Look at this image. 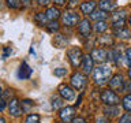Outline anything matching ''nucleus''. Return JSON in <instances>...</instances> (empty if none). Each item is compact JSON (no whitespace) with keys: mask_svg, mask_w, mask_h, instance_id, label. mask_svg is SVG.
<instances>
[{"mask_svg":"<svg viewBox=\"0 0 131 123\" xmlns=\"http://www.w3.org/2000/svg\"><path fill=\"white\" fill-rule=\"evenodd\" d=\"M112 78V68L109 64H98L96 68L93 70V79L94 84L98 86L105 85L106 82H109V79Z\"/></svg>","mask_w":131,"mask_h":123,"instance_id":"1","label":"nucleus"},{"mask_svg":"<svg viewBox=\"0 0 131 123\" xmlns=\"http://www.w3.org/2000/svg\"><path fill=\"white\" fill-rule=\"evenodd\" d=\"M100 98H101V101L104 102L105 105H117L119 102H120L119 94L115 92V90H112V89L102 90L101 94H100Z\"/></svg>","mask_w":131,"mask_h":123,"instance_id":"2","label":"nucleus"},{"mask_svg":"<svg viewBox=\"0 0 131 123\" xmlns=\"http://www.w3.org/2000/svg\"><path fill=\"white\" fill-rule=\"evenodd\" d=\"M126 18H127V10L122 8V10H116L111 15V22L115 29H120L124 26L126 23Z\"/></svg>","mask_w":131,"mask_h":123,"instance_id":"3","label":"nucleus"},{"mask_svg":"<svg viewBox=\"0 0 131 123\" xmlns=\"http://www.w3.org/2000/svg\"><path fill=\"white\" fill-rule=\"evenodd\" d=\"M67 56L70 59V63H71L72 67H78L79 64H82V59H83V53H82L81 48L78 47H72L67 51Z\"/></svg>","mask_w":131,"mask_h":123,"instance_id":"4","label":"nucleus"},{"mask_svg":"<svg viewBox=\"0 0 131 123\" xmlns=\"http://www.w3.org/2000/svg\"><path fill=\"white\" fill-rule=\"evenodd\" d=\"M61 20H63L64 26H68V27L77 26V25L81 22V20H79V15H78L77 12L71 11V10L64 11L63 14H61Z\"/></svg>","mask_w":131,"mask_h":123,"instance_id":"5","label":"nucleus"},{"mask_svg":"<svg viewBox=\"0 0 131 123\" xmlns=\"http://www.w3.org/2000/svg\"><path fill=\"white\" fill-rule=\"evenodd\" d=\"M86 82H88V78H86V75L83 73H74L71 75V79H70V84H71V86L74 89L77 90H82L85 88Z\"/></svg>","mask_w":131,"mask_h":123,"instance_id":"6","label":"nucleus"},{"mask_svg":"<svg viewBox=\"0 0 131 123\" xmlns=\"http://www.w3.org/2000/svg\"><path fill=\"white\" fill-rule=\"evenodd\" d=\"M90 56L93 57V60L96 61V63L102 64V63H105V61H106V59H108V51L104 49V48H96V49H93V51H92Z\"/></svg>","mask_w":131,"mask_h":123,"instance_id":"7","label":"nucleus"},{"mask_svg":"<svg viewBox=\"0 0 131 123\" xmlns=\"http://www.w3.org/2000/svg\"><path fill=\"white\" fill-rule=\"evenodd\" d=\"M109 89L112 90H124V79H123L122 74H115L112 75V78L109 79Z\"/></svg>","mask_w":131,"mask_h":123,"instance_id":"8","label":"nucleus"},{"mask_svg":"<svg viewBox=\"0 0 131 123\" xmlns=\"http://www.w3.org/2000/svg\"><path fill=\"white\" fill-rule=\"evenodd\" d=\"M74 115H75V108L74 107H63L59 112V116L64 123H71L74 120Z\"/></svg>","mask_w":131,"mask_h":123,"instance_id":"9","label":"nucleus"},{"mask_svg":"<svg viewBox=\"0 0 131 123\" xmlns=\"http://www.w3.org/2000/svg\"><path fill=\"white\" fill-rule=\"evenodd\" d=\"M59 94L61 96L63 100H67V101H72L75 98V92L72 90V88L64 84L59 86Z\"/></svg>","mask_w":131,"mask_h":123,"instance_id":"10","label":"nucleus"},{"mask_svg":"<svg viewBox=\"0 0 131 123\" xmlns=\"http://www.w3.org/2000/svg\"><path fill=\"white\" fill-rule=\"evenodd\" d=\"M94 70V60L90 55H83L82 59V71L85 75H89L90 73H93Z\"/></svg>","mask_w":131,"mask_h":123,"instance_id":"11","label":"nucleus"},{"mask_svg":"<svg viewBox=\"0 0 131 123\" xmlns=\"http://www.w3.org/2000/svg\"><path fill=\"white\" fill-rule=\"evenodd\" d=\"M8 111H10V115H12V116H20L22 115V108H20V104H19V100L15 97H12L10 102H8Z\"/></svg>","mask_w":131,"mask_h":123,"instance_id":"12","label":"nucleus"},{"mask_svg":"<svg viewBox=\"0 0 131 123\" xmlns=\"http://www.w3.org/2000/svg\"><path fill=\"white\" fill-rule=\"evenodd\" d=\"M92 30L93 29H92V25H90L89 19H82L79 22V25H78V33L82 37H89Z\"/></svg>","mask_w":131,"mask_h":123,"instance_id":"13","label":"nucleus"},{"mask_svg":"<svg viewBox=\"0 0 131 123\" xmlns=\"http://www.w3.org/2000/svg\"><path fill=\"white\" fill-rule=\"evenodd\" d=\"M96 6L97 3L94 2V0H86V2H83L81 4V12L82 14H86V15H90L92 12L96 10Z\"/></svg>","mask_w":131,"mask_h":123,"instance_id":"14","label":"nucleus"},{"mask_svg":"<svg viewBox=\"0 0 131 123\" xmlns=\"http://www.w3.org/2000/svg\"><path fill=\"white\" fill-rule=\"evenodd\" d=\"M31 73H33V68L29 67V64L26 61H22V64L19 67V71H18V77L20 79H27V78H30Z\"/></svg>","mask_w":131,"mask_h":123,"instance_id":"15","label":"nucleus"},{"mask_svg":"<svg viewBox=\"0 0 131 123\" xmlns=\"http://www.w3.org/2000/svg\"><path fill=\"white\" fill-rule=\"evenodd\" d=\"M98 8L105 12H109L116 8V3H115V0H100L98 2Z\"/></svg>","mask_w":131,"mask_h":123,"instance_id":"16","label":"nucleus"},{"mask_svg":"<svg viewBox=\"0 0 131 123\" xmlns=\"http://www.w3.org/2000/svg\"><path fill=\"white\" fill-rule=\"evenodd\" d=\"M108 59L112 60L116 66H120L122 64V52L116 48L111 49V51L108 52Z\"/></svg>","mask_w":131,"mask_h":123,"instance_id":"17","label":"nucleus"},{"mask_svg":"<svg viewBox=\"0 0 131 123\" xmlns=\"http://www.w3.org/2000/svg\"><path fill=\"white\" fill-rule=\"evenodd\" d=\"M96 43L100 45V47H112L113 45V38H112V36H108V34L98 36Z\"/></svg>","mask_w":131,"mask_h":123,"instance_id":"18","label":"nucleus"},{"mask_svg":"<svg viewBox=\"0 0 131 123\" xmlns=\"http://www.w3.org/2000/svg\"><path fill=\"white\" fill-rule=\"evenodd\" d=\"M113 34L120 40H128L131 38V30L130 29H124V27H120V29H115L113 30Z\"/></svg>","mask_w":131,"mask_h":123,"instance_id":"19","label":"nucleus"},{"mask_svg":"<svg viewBox=\"0 0 131 123\" xmlns=\"http://www.w3.org/2000/svg\"><path fill=\"white\" fill-rule=\"evenodd\" d=\"M93 32L96 33V34H102L104 32H106V29H108V22L106 20H98L93 25Z\"/></svg>","mask_w":131,"mask_h":123,"instance_id":"20","label":"nucleus"},{"mask_svg":"<svg viewBox=\"0 0 131 123\" xmlns=\"http://www.w3.org/2000/svg\"><path fill=\"white\" fill-rule=\"evenodd\" d=\"M45 15H47L48 20H57V18L60 16V11L57 7H49L45 11Z\"/></svg>","mask_w":131,"mask_h":123,"instance_id":"21","label":"nucleus"},{"mask_svg":"<svg viewBox=\"0 0 131 123\" xmlns=\"http://www.w3.org/2000/svg\"><path fill=\"white\" fill-rule=\"evenodd\" d=\"M90 18H92L93 20H96V22H98V20H106V18H108V14H106L105 11L102 10H94L92 14H90Z\"/></svg>","mask_w":131,"mask_h":123,"instance_id":"22","label":"nucleus"},{"mask_svg":"<svg viewBox=\"0 0 131 123\" xmlns=\"http://www.w3.org/2000/svg\"><path fill=\"white\" fill-rule=\"evenodd\" d=\"M104 112H105V116L106 118L109 116V119H111L113 116H117V115L120 114V111H119L117 105H106L104 108Z\"/></svg>","mask_w":131,"mask_h":123,"instance_id":"23","label":"nucleus"},{"mask_svg":"<svg viewBox=\"0 0 131 123\" xmlns=\"http://www.w3.org/2000/svg\"><path fill=\"white\" fill-rule=\"evenodd\" d=\"M67 43H68V40L66 38L63 34H56L55 40H53V44H55L57 48H64L66 45H67Z\"/></svg>","mask_w":131,"mask_h":123,"instance_id":"24","label":"nucleus"},{"mask_svg":"<svg viewBox=\"0 0 131 123\" xmlns=\"http://www.w3.org/2000/svg\"><path fill=\"white\" fill-rule=\"evenodd\" d=\"M52 108L53 109L63 108V98H61V96H52Z\"/></svg>","mask_w":131,"mask_h":123,"instance_id":"25","label":"nucleus"},{"mask_svg":"<svg viewBox=\"0 0 131 123\" xmlns=\"http://www.w3.org/2000/svg\"><path fill=\"white\" fill-rule=\"evenodd\" d=\"M34 20L40 25V26H44V25L47 26L48 18H47V15H45V12H37L36 16H34Z\"/></svg>","mask_w":131,"mask_h":123,"instance_id":"26","label":"nucleus"},{"mask_svg":"<svg viewBox=\"0 0 131 123\" xmlns=\"http://www.w3.org/2000/svg\"><path fill=\"white\" fill-rule=\"evenodd\" d=\"M6 2H7V6L12 8V10H20L23 7L22 0H6Z\"/></svg>","mask_w":131,"mask_h":123,"instance_id":"27","label":"nucleus"},{"mask_svg":"<svg viewBox=\"0 0 131 123\" xmlns=\"http://www.w3.org/2000/svg\"><path fill=\"white\" fill-rule=\"evenodd\" d=\"M122 105L127 112H131V94H126L122 100Z\"/></svg>","mask_w":131,"mask_h":123,"instance_id":"28","label":"nucleus"},{"mask_svg":"<svg viewBox=\"0 0 131 123\" xmlns=\"http://www.w3.org/2000/svg\"><path fill=\"white\" fill-rule=\"evenodd\" d=\"M47 29H48L49 32H52V33L59 32V29H60L59 22H57V20H49V22L47 23Z\"/></svg>","mask_w":131,"mask_h":123,"instance_id":"29","label":"nucleus"},{"mask_svg":"<svg viewBox=\"0 0 131 123\" xmlns=\"http://www.w3.org/2000/svg\"><path fill=\"white\" fill-rule=\"evenodd\" d=\"M40 120H41V118L38 114H29L25 123H40Z\"/></svg>","mask_w":131,"mask_h":123,"instance_id":"30","label":"nucleus"},{"mask_svg":"<svg viewBox=\"0 0 131 123\" xmlns=\"http://www.w3.org/2000/svg\"><path fill=\"white\" fill-rule=\"evenodd\" d=\"M31 107H33V101H30V100H23L22 101V111L23 112H29Z\"/></svg>","mask_w":131,"mask_h":123,"instance_id":"31","label":"nucleus"},{"mask_svg":"<svg viewBox=\"0 0 131 123\" xmlns=\"http://www.w3.org/2000/svg\"><path fill=\"white\" fill-rule=\"evenodd\" d=\"M119 123H131V114L126 112L119 118Z\"/></svg>","mask_w":131,"mask_h":123,"instance_id":"32","label":"nucleus"},{"mask_svg":"<svg viewBox=\"0 0 131 123\" xmlns=\"http://www.w3.org/2000/svg\"><path fill=\"white\" fill-rule=\"evenodd\" d=\"M53 74H55L56 77H64L66 74H67V70L59 67V68H55V71H53Z\"/></svg>","mask_w":131,"mask_h":123,"instance_id":"33","label":"nucleus"},{"mask_svg":"<svg viewBox=\"0 0 131 123\" xmlns=\"http://www.w3.org/2000/svg\"><path fill=\"white\" fill-rule=\"evenodd\" d=\"M124 60H126L127 66H130V67H131V48H128V49L126 51V53H124Z\"/></svg>","mask_w":131,"mask_h":123,"instance_id":"34","label":"nucleus"},{"mask_svg":"<svg viewBox=\"0 0 131 123\" xmlns=\"http://www.w3.org/2000/svg\"><path fill=\"white\" fill-rule=\"evenodd\" d=\"M12 94H14L12 89H7L6 92L3 93V100H6V98H8V97H12Z\"/></svg>","mask_w":131,"mask_h":123,"instance_id":"35","label":"nucleus"},{"mask_svg":"<svg viewBox=\"0 0 131 123\" xmlns=\"http://www.w3.org/2000/svg\"><path fill=\"white\" fill-rule=\"evenodd\" d=\"M97 123H109V120H108L106 116H98L97 118Z\"/></svg>","mask_w":131,"mask_h":123,"instance_id":"36","label":"nucleus"},{"mask_svg":"<svg viewBox=\"0 0 131 123\" xmlns=\"http://www.w3.org/2000/svg\"><path fill=\"white\" fill-rule=\"evenodd\" d=\"M72 123H86V120L83 118H81V116H77V118H74Z\"/></svg>","mask_w":131,"mask_h":123,"instance_id":"37","label":"nucleus"},{"mask_svg":"<svg viewBox=\"0 0 131 123\" xmlns=\"http://www.w3.org/2000/svg\"><path fill=\"white\" fill-rule=\"evenodd\" d=\"M37 3L40 4V6H48L49 3H51V0H36Z\"/></svg>","mask_w":131,"mask_h":123,"instance_id":"38","label":"nucleus"},{"mask_svg":"<svg viewBox=\"0 0 131 123\" xmlns=\"http://www.w3.org/2000/svg\"><path fill=\"white\" fill-rule=\"evenodd\" d=\"M6 100H3V98H0V112H2V111H4L6 109Z\"/></svg>","mask_w":131,"mask_h":123,"instance_id":"39","label":"nucleus"},{"mask_svg":"<svg viewBox=\"0 0 131 123\" xmlns=\"http://www.w3.org/2000/svg\"><path fill=\"white\" fill-rule=\"evenodd\" d=\"M12 51H11V48H6V49H4V53H3V59H6V57H7V55H8V53H11Z\"/></svg>","mask_w":131,"mask_h":123,"instance_id":"40","label":"nucleus"},{"mask_svg":"<svg viewBox=\"0 0 131 123\" xmlns=\"http://www.w3.org/2000/svg\"><path fill=\"white\" fill-rule=\"evenodd\" d=\"M53 2H55L57 6H64L66 4V0H53Z\"/></svg>","mask_w":131,"mask_h":123,"instance_id":"41","label":"nucleus"},{"mask_svg":"<svg viewBox=\"0 0 131 123\" xmlns=\"http://www.w3.org/2000/svg\"><path fill=\"white\" fill-rule=\"evenodd\" d=\"M75 2H77V0H70V4H68V7H70V8L75 7V4H77Z\"/></svg>","mask_w":131,"mask_h":123,"instance_id":"42","label":"nucleus"},{"mask_svg":"<svg viewBox=\"0 0 131 123\" xmlns=\"http://www.w3.org/2000/svg\"><path fill=\"white\" fill-rule=\"evenodd\" d=\"M22 3H23V6H29V4H30V0H22Z\"/></svg>","mask_w":131,"mask_h":123,"instance_id":"43","label":"nucleus"},{"mask_svg":"<svg viewBox=\"0 0 131 123\" xmlns=\"http://www.w3.org/2000/svg\"><path fill=\"white\" fill-rule=\"evenodd\" d=\"M81 100H82V93L79 94V97H78V101H77V105H79V104H81Z\"/></svg>","mask_w":131,"mask_h":123,"instance_id":"44","label":"nucleus"},{"mask_svg":"<svg viewBox=\"0 0 131 123\" xmlns=\"http://www.w3.org/2000/svg\"><path fill=\"white\" fill-rule=\"evenodd\" d=\"M0 123H6V119H4V118H0Z\"/></svg>","mask_w":131,"mask_h":123,"instance_id":"45","label":"nucleus"},{"mask_svg":"<svg viewBox=\"0 0 131 123\" xmlns=\"http://www.w3.org/2000/svg\"><path fill=\"white\" fill-rule=\"evenodd\" d=\"M128 77H130V79H131V67H130V70H128Z\"/></svg>","mask_w":131,"mask_h":123,"instance_id":"46","label":"nucleus"},{"mask_svg":"<svg viewBox=\"0 0 131 123\" xmlns=\"http://www.w3.org/2000/svg\"><path fill=\"white\" fill-rule=\"evenodd\" d=\"M128 23H130V26H131V16L128 18Z\"/></svg>","mask_w":131,"mask_h":123,"instance_id":"47","label":"nucleus"},{"mask_svg":"<svg viewBox=\"0 0 131 123\" xmlns=\"http://www.w3.org/2000/svg\"><path fill=\"white\" fill-rule=\"evenodd\" d=\"M2 92H3V90H2V86H0V94H2Z\"/></svg>","mask_w":131,"mask_h":123,"instance_id":"48","label":"nucleus"},{"mask_svg":"<svg viewBox=\"0 0 131 123\" xmlns=\"http://www.w3.org/2000/svg\"><path fill=\"white\" fill-rule=\"evenodd\" d=\"M55 123H64V122H55Z\"/></svg>","mask_w":131,"mask_h":123,"instance_id":"49","label":"nucleus"},{"mask_svg":"<svg viewBox=\"0 0 131 123\" xmlns=\"http://www.w3.org/2000/svg\"><path fill=\"white\" fill-rule=\"evenodd\" d=\"M130 92H131V88H130Z\"/></svg>","mask_w":131,"mask_h":123,"instance_id":"50","label":"nucleus"}]
</instances>
